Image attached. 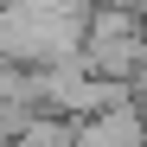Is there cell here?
<instances>
[{
  "label": "cell",
  "instance_id": "6da1fadb",
  "mask_svg": "<svg viewBox=\"0 0 147 147\" xmlns=\"http://www.w3.org/2000/svg\"><path fill=\"white\" fill-rule=\"evenodd\" d=\"M83 147H147V115L128 102V96H115L109 109H96L83 128H77Z\"/></svg>",
  "mask_w": 147,
  "mask_h": 147
}]
</instances>
